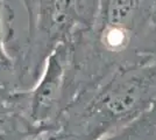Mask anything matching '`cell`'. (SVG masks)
<instances>
[{
    "instance_id": "obj_1",
    "label": "cell",
    "mask_w": 156,
    "mask_h": 140,
    "mask_svg": "<svg viewBox=\"0 0 156 140\" xmlns=\"http://www.w3.org/2000/svg\"><path fill=\"white\" fill-rule=\"evenodd\" d=\"M156 60V0H98L93 25L68 42V68L92 88L122 68Z\"/></svg>"
},
{
    "instance_id": "obj_2",
    "label": "cell",
    "mask_w": 156,
    "mask_h": 140,
    "mask_svg": "<svg viewBox=\"0 0 156 140\" xmlns=\"http://www.w3.org/2000/svg\"><path fill=\"white\" fill-rule=\"evenodd\" d=\"M26 27L21 33L12 5L4 4V46L15 69L18 90L35 85L56 47L93 25L98 0H21Z\"/></svg>"
},
{
    "instance_id": "obj_3",
    "label": "cell",
    "mask_w": 156,
    "mask_h": 140,
    "mask_svg": "<svg viewBox=\"0 0 156 140\" xmlns=\"http://www.w3.org/2000/svg\"><path fill=\"white\" fill-rule=\"evenodd\" d=\"M155 96L156 60L119 69L65 106L58 139H100L146 113Z\"/></svg>"
},
{
    "instance_id": "obj_4",
    "label": "cell",
    "mask_w": 156,
    "mask_h": 140,
    "mask_svg": "<svg viewBox=\"0 0 156 140\" xmlns=\"http://www.w3.org/2000/svg\"><path fill=\"white\" fill-rule=\"evenodd\" d=\"M68 49L63 42L47 59L35 85L23 90L25 114L39 135L58 134V121L64 110V87Z\"/></svg>"
},
{
    "instance_id": "obj_5",
    "label": "cell",
    "mask_w": 156,
    "mask_h": 140,
    "mask_svg": "<svg viewBox=\"0 0 156 140\" xmlns=\"http://www.w3.org/2000/svg\"><path fill=\"white\" fill-rule=\"evenodd\" d=\"M4 4L5 0H0V85L18 90L13 61L4 46Z\"/></svg>"
},
{
    "instance_id": "obj_6",
    "label": "cell",
    "mask_w": 156,
    "mask_h": 140,
    "mask_svg": "<svg viewBox=\"0 0 156 140\" xmlns=\"http://www.w3.org/2000/svg\"><path fill=\"white\" fill-rule=\"evenodd\" d=\"M144 116L147 117V119L149 120L151 124H154L156 126V96L151 102V105L148 109V111L144 113Z\"/></svg>"
},
{
    "instance_id": "obj_7",
    "label": "cell",
    "mask_w": 156,
    "mask_h": 140,
    "mask_svg": "<svg viewBox=\"0 0 156 140\" xmlns=\"http://www.w3.org/2000/svg\"><path fill=\"white\" fill-rule=\"evenodd\" d=\"M58 139V134H47L43 137H39V138H34V139L28 140H57Z\"/></svg>"
}]
</instances>
